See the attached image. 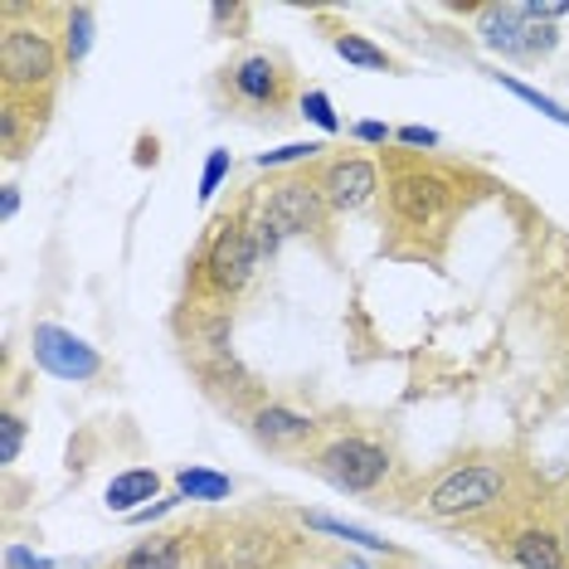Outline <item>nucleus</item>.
Listing matches in <instances>:
<instances>
[{"instance_id": "obj_1", "label": "nucleus", "mask_w": 569, "mask_h": 569, "mask_svg": "<svg viewBox=\"0 0 569 569\" xmlns=\"http://www.w3.org/2000/svg\"><path fill=\"white\" fill-rule=\"evenodd\" d=\"M511 491V468L501 458H472L448 468L423 497V511L433 521H477V516L497 511Z\"/></svg>"}, {"instance_id": "obj_2", "label": "nucleus", "mask_w": 569, "mask_h": 569, "mask_svg": "<svg viewBox=\"0 0 569 569\" xmlns=\"http://www.w3.org/2000/svg\"><path fill=\"white\" fill-rule=\"evenodd\" d=\"M327 200H321V186L317 180H282L273 186L263 200H258V210L249 214L253 224V239H258V253L273 258L282 243L297 239V234H312V229L327 224Z\"/></svg>"}, {"instance_id": "obj_3", "label": "nucleus", "mask_w": 569, "mask_h": 569, "mask_svg": "<svg viewBox=\"0 0 569 569\" xmlns=\"http://www.w3.org/2000/svg\"><path fill=\"white\" fill-rule=\"evenodd\" d=\"M0 73H6V93H34V88H49L59 73V49L54 40L40 30V24H6L0 34Z\"/></svg>"}, {"instance_id": "obj_4", "label": "nucleus", "mask_w": 569, "mask_h": 569, "mask_svg": "<svg viewBox=\"0 0 569 569\" xmlns=\"http://www.w3.org/2000/svg\"><path fill=\"white\" fill-rule=\"evenodd\" d=\"M477 34H482V44L501 59H540L555 49V24L536 20L526 6H516V0L477 10Z\"/></svg>"}, {"instance_id": "obj_5", "label": "nucleus", "mask_w": 569, "mask_h": 569, "mask_svg": "<svg viewBox=\"0 0 569 569\" xmlns=\"http://www.w3.org/2000/svg\"><path fill=\"white\" fill-rule=\"evenodd\" d=\"M390 452L370 438H331L327 448L312 458V472L327 477L336 491H375L390 477Z\"/></svg>"}, {"instance_id": "obj_6", "label": "nucleus", "mask_w": 569, "mask_h": 569, "mask_svg": "<svg viewBox=\"0 0 569 569\" xmlns=\"http://www.w3.org/2000/svg\"><path fill=\"white\" fill-rule=\"evenodd\" d=\"M258 263H263V253H258L249 214H243V219H224V224H219V234L210 239V249H204V273H210L214 292H229V297L243 292L253 282Z\"/></svg>"}, {"instance_id": "obj_7", "label": "nucleus", "mask_w": 569, "mask_h": 569, "mask_svg": "<svg viewBox=\"0 0 569 569\" xmlns=\"http://www.w3.org/2000/svg\"><path fill=\"white\" fill-rule=\"evenodd\" d=\"M30 351H34V366L54 380H69V385H88L102 375V356L98 346H88L83 336H73L69 327H54V321H40L30 331Z\"/></svg>"}, {"instance_id": "obj_8", "label": "nucleus", "mask_w": 569, "mask_h": 569, "mask_svg": "<svg viewBox=\"0 0 569 569\" xmlns=\"http://www.w3.org/2000/svg\"><path fill=\"white\" fill-rule=\"evenodd\" d=\"M390 204H395V214L405 219V224L413 229H433V224H443V214L452 210V186L443 176H433V171H399L390 180Z\"/></svg>"}, {"instance_id": "obj_9", "label": "nucleus", "mask_w": 569, "mask_h": 569, "mask_svg": "<svg viewBox=\"0 0 569 569\" xmlns=\"http://www.w3.org/2000/svg\"><path fill=\"white\" fill-rule=\"evenodd\" d=\"M317 186H321L327 210L356 214L380 196V171H375V161H366V157H336V161H327V171H321Z\"/></svg>"}, {"instance_id": "obj_10", "label": "nucleus", "mask_w": 569, "mask_h": 569, "mask_svg": "<svg viewBox=\"0 0 569 569\" xmlns=\"http://www.w3.org/2000/svg\"><path fill=\"white\" fill-rule=\"evenodd\" d=\"M229 83H234V93L243 102H253V108H278L282 93H288V73H282V63L273 54L239 59L234 69H229Z\"/></svg>"}, {"instance_id": "obj_11", "label": "nucleus", "mask_w": 569, "mask_h": 569, "mask_svg": "<svg viewBox=\"0 0 569 569\" xmlns=\"http://www.w3.org/2000/svg\"><path fill=\"white\" fill-rule=\"evenodd\" d=\"M511 560L521 569H569V555H565V540L560 530L550 526H521L511 530Z\"/></svg>"}, {"instance_id": "obj_12", "label": "nucleus", "mask_w": 569, "mask_h": 569, "mask_svg": "<svg viewBox=\"0 0 569 569\" xmlns=\"http://www.w3.org/2000/svg\"><path fill=\"white\" fill-rule=\"evenodd\" d=\"M253 433H258V443H268V448H302V443H312L317 423L288 405H263L253 413Z\"/></svg>"}, {"instance_id": "obj_13", "label": "nucleus", "mask_w": 569, "mask_h": 569, "mask_svg": "<svg viewBox=\"0 0 569 569\" xmlns=\"http://www.w3.org/2000/svg\"><path fill=\"white\" fill-rule=\"evenodd\" d=\"M102 501H108V511L137 516L141 507L161 501V472H157V468H127V472H118V477L108 482Z\"/></svg>"}, {"instance_id": "obj_14", "label": "nucleus", "mask_w": 569, "mask_h": 569, "mask_svg": "<svg viewBox=\"0 0 569 569\" xmlns=\"http://www.w3.org/2000/svg\"><path fill=\"white\" fill-rule=\"evenodd\" d=\"M186 555H190L186 530H166V536H151L137 550H127L118 569H186Z\"/></svg>"}, {"instance_id": "obj_15", "label": "nucleus", "mask_w": 569, "mask_h": 569, "mask_svg": "<svg viewBox=\"0 0 569 569\" xmlns=\"http://www.w3.org/2000/svg\"><path fill=\"white\" fill-rule=\"evenodd\" d=\"M302 526L307 530H321L331 540H346V546H360V550H385V555H399L385 536H375L370 526H356V521H341V516H327V511H302Z\"/></svg>"}, {"instance_id": "obj_16", "label": "nucleus", "mask_w": 569, "mask_h": 569, "mask_svg": "<svg viewBox=\"0 0 569 569\" xmlns=\"http://www.w3.org/2000/svg\"><path fill=\"white\" fill-rule=\"evenodd\" d=\"M331 49H336V54H341L346 63H356V69H370V73H390V69H395V59L385 54L380 44H370L366 34L341 30V34H331Z\"/></svg>"}, {"instance_id": "obj_17", "label": "nucleus", "mask_w": 569, "mask_h": 569, "mask_svg": "<svg viewBox=\"0 0 569 569\" xmlns=\"http://www.w3.org/2000/svg\"><path fill=\"white\" fill-rule=\"evenodd\" d=\"M93 30H98V16L93 6H73L69 16H63V59L79 69L88 59V49H93Z\"/></svg>"}, {"instance_id": "obj_18", "label": "nucleus", "mask_w": 569, "mask_h": 569, "mask_svg": "<svg viewBox=\"0 0 569 569\" xmlns=\"http://www.w3.org/2000/svg\"><path fill=\"white\" fill-rule=\"evenodd\" d=\"M176 491L186 501H224L234 482H229L224 472H210V468H180L176 472Z\"/></svg>"}, {"instance_id": "obj_19", "label": "nucleus", "mask_w": 569, "mask_h": 569, "mask_svg": "<svg viewBox=\"0 0 569 569\" xmlns=\"http://www.w3.org/2000/svg\"><path fill=\"white\" fill-rule=\"evenodd\" d=\"M497 83H501V88H507V93H516V98H521V102H526V108H536V112H540V118H550V122H560V127H569V108H560V102H555V98H546V93H540V88H530V83H521V79H516V73H497Z\"/></svg>"}, {"instance_id": "obj_20", "label": "nucleus", "mask_w": 569, "mask_h": 569, "mask_svg": "<svg viewBox=\"0 0 569 569\" xmlns=\"http://www.w3.org/2000/svg\"><path fill=\"white\" fill-rule=\"evenodd\" d=\"M321 141H282V147H273V151H263L253 166L258 171H278V166H302V161H317L321 157Z\"/></svg>"}, {"instance_id": "obj_21", "label": "nucleus", "mask_w": 569, "mask_h": 569, "mask_svg": "<svg viewBox=\"0 0 569 569\" xmlns=\"http://www.w3.org/2000/svg\"><path fill=\"white\" fill-rule=\"evenodd\" d=\"M297 108H302V118L312 122V127H321L327 137L341 132V118H336V102H331V93H321V88H307V93L297 98Z\"/></svg>"}, {"instance_id": "obj_22", "label": "nucleus", "mask_w": 569, "mask_h": 569, "mask_svg": "<svg viewBox=\"0 0 569 569\" xmlns=\"http://www.w3.org/2000/svg\"><path fill=\"white\" fill-rule=\"evenodd\" d=\"M229 166H234V157H229L224 147H214L210 157H204V171H200V204H210L219 196V186H224Z\"/></svg>"}, {"instance_id": "obj_23", "label": "nucleus", "mask_w": 569, "mask_h": 569, "mask_svg": "<svg viewBox=\"0 0 569 569\" xmlns=\"http://www.w3.org/2000/svg\"><path fill=\"white\" fill-rule=\"evenodd\" d=\"M20 448H24V419L20 413H0V462H20Z\"/></svg>"}, {"instance_id": "obj_24", "label": "nucleus", "mask_w": 569, "mask_h": 569, "mask_svg": "<svg viewBox=\"0 0 569 569\" xmlns=\"http://www.w3.org/2000/svg\"><path fill=\"white\" fill-rule=\"evenodd\" d=\"M395 141H399V147H423V151H433L438 141H443V137H438L433 127H419V122H409V127H395Z\"/></svg>"}, {"instance_id": "obj_25", "label": "nucleus", "mask_w": 569, "mask_h": 569, "mask_svg": "<svg viewBox=\"0 0 569 569\" xmlns=\"http://www.w3.org/2000/svg\"><path fill=\"white\" fill-rule=\"evenodd\" d=\"M351 137L360 141V147H385V141H395V127H385V122H351Z\"/></svg>"}, {"instance_id": "obj_26", "label": "nucleus", "mask_w": 569, "mask_h": 569, "mask_svg": "<svg viewBox=\"0 0 569 569\" xmlns=\"http://www.w3.org/2000/svg\"><path fill=\"white\" fill-rule=\"evenodd\" d=\"M6 569H54V560L24 550V546H6Z\"/></svg>"}, {"instance_id": "obj_27", "label": "nucleus", "mask_w": 569, "mask_h": 569, "mask_svg": "<svg viewBox=\"0 0 569 569\" xmlns=\"http://www.w3.org/2000/svg\"><path fill=\"white\" fill-rule=\"evenodd\" d=\"M180 501H186V497H180V491H176V497H161V501H151V507H141L137 516H127V521H132V526H147V521H157V516H166V511H176V507H180Z\"/></svg>"}, {"instance_id": "obj_28", "label": "nucleus", "mask_w": 569, "mask_h": 569, "mask_svg": "<svg viewBox=\"0 0 569 569\" xmlns=\"http://www.w3.org/2000/svg\"><path fill=\"white\" fill-rule=\"evenodd\" d=\"M526 10H530L536 20H546V24H555V20H565V16H569L565 0H526Z\"/></svg>"}, {"instance_id": "obj_29", "label": "nucleus", "mask_w": 569, "mask_h": 569, "mask_svg": "<svg viewBox=\"0 0 569 569\" xmlns=\"http://www.w3.org/2000/svg\"><path fill=\"white\" fill-rule=\"evenodd\" d=\"M16 210H20V186H6V196H0V214L16 219Z\"/></svg>"}, {"instance_id": "obj_30", "label": "nucleus", "mask_w": 569, "mask_h": 569, "mask_svg": "<svg viewBox=\"0 0 569 569\" xmlns=\"http://www.w3.org/2000/svg\"><path fill=\"white\" fill-rule=\"evenodd\" d=\"M331 569H370L366 560H356V555H341V560H336Z\"/></svg>"}, {"instance_id": "obj_31", "label": "nucleus", "mask_w": 569, "mask_h": 569, "mask_svg": "<svg viewBox=\"0 0 569 569\" xmlns=\"http://www.w3.org/2000/svg\"><path fill=\"white\" fill-rule=\"evenodd\" d=\"M560 540H565V555H569V511H565V521H560Z\"/></svg>"}]
</instances>
